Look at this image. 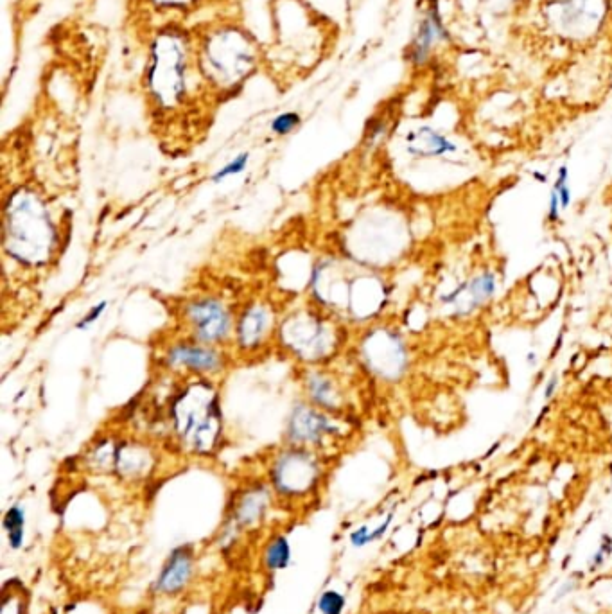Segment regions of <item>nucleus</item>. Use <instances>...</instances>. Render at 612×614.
I'll use <instances>...</instances> for the list:
<instances>
[{
  "instance_id": "obj_5",
  "label": "nucleus",
  "mask_w": 612,
  "mask_h": 614,
  "mask_svg": "<svg viewBox=\"0 0 612 614\" xmlns=\"http://www.w3.org/2000/svg\"><path fill=\"white\" fill-rule=\"evenodd\" d=\"M609 0H546L543 17L551 33L568 42H586L598 33Z\"/></svg>"
},
{
  "instance_id": "obj_25",
  "label": "nucleus",
  "mask_w": 612,
  "mask_h": 614,
  "mask_svg": "<svg viewBox=\"0 0 612 614\" xmlns=\"http://www.w3.org/2000/svg\"><path fill=\"white\" fill-rule=\"evenodd\" d=\"M372 543V530L368 527H359L350 534V544L354 548H365Z\"/></svg>"
},
{
  "instance_id": "obj_4",
  "label": "nucleus",
  "mask_w": 612,
  "mask_h": 614,
  "mask_svg": "<svg viewBox=\"0 0 612 614\" xmlns=\"http://www.w3.org/2000/svg\"><path fill=\"white\" fill-rule=\"evenodd\" d=\"M189 81V49L184 38L176 33L157 36L151 49L148 67V88L162 108H173L187 94Z\"/></svg>"
},
{
  "instance_id": "obj_19",
  "label": "nucleus",
  "mask_w": 612,
  "mask_h": 614,
  "mask_svg": "<svg viewBox=\"0 0 612 614\" xmlns=\"http://www.w3.org/2000/svg\"><path fill=\"white\" fill-rule=\"evenodd\" d=\"M345 606H347V600L334 589L325 591L322 597L318 598V611L322 614H343Z\"/></svg>"
},
{
  "instance_id": "obj_27",
  "label": "nucleus",
  "mask_w": 612,
  "mask_h": 614,
  "mask_svg": "<svg viewBox=\"0 0 612 614\" xmlns=\"http://www.w3.org/2000/svg\"><path fill=\"white\" fill-rule=\"evenodd\" d=\"M155 2L158 6H164V8H187L196 0H155Z\"/></svg>"
},
{
  "instance_id": "obj_20",
  "label": "nucleus",
  "mask_w": 612,
  "mask_h": 614,
  "mask_svg": "<svg viewBox=\"0 0 612 614\" xmlns=\"http://www.w3.org/2000/svg\"><path fill=\"white\" fill-rule=\"evenodd\" d=\"M612 557V537L609 534H604L602 539H600V544H598V550H596L593 555H591V559H589V564H587V568L591 573H596V571L602 570L607 561Z\"/></svg>"
},
{
  "instance_id": "obj_14",
  "label": "nucleus",
  "mask_w": 612,
  "mask_h": 614,
  "mask_svg": "<svg viewBox=\"0 0 612 614\" xmlns=\"http://www.w3.org/2000/svg\"><path fill=\"white\" fill-rule=\"evenodd\" d=\"M270 500H272L270 492L261 485L246 489L237 498L234 510H232V516H230L232 530H245V528L257 525L270 509Z\"/></svg>"
},
{
  "instance_id": "obj_24",
  "label": "nucleus",
  "mask_w": 612,
  "mask_h": 614,
  "mask_svg": "<svg viewBox=\"0 0 612 614\" xmlns=\"http://www.w3.org/2000/svg\"><path fill=\"white\" fill-rule=\"evenodd\" d=\"M106 306H108V302H106V300H103V302H99V304H96V306L90 307V309H88L87 315L83 316V318L79 320L78 324H76V327L83 331V329H88L90 325L96 324L97 320L101 318V315L105 313Z\"/></svg>"
},
{
  "instance_id": "obj_30",
  "label": "nucleus",
  "mask_w": 612,
  "mask_h": 614,
  "mask_svg": "<svg viewBox=\"0 0 612 614\" xmlns=\"http://www.w3.org/2000/svg\"><path fill=\"white\" fill-rule=\"evenodd\" d=\"M555 386H557V379H551L548 388H546V397H551V392L555 390Z\"/></svg>"
},
{
  "instance_id": "obj_10",
  "label": "nucleus",
  "mask_w": 612,
  "mask_h": 614,
  "mask_svg": "<svg viewBox=\"0 0 612 614\" xmlns=\"http://www.w3.org/2000/svg\"><path fill=\"white\" fill-rule=\"evenodd\" d=\"M338 437V426L316 406H298L288 424V440L297 448L315 449Z\"/></svg>"
},
{
  "instance_id": "obj_11",
  "label": "nucleus",
  "mask_w": 612,
  "mask_h": 614,
  "mask_svg": "<svg viewBox=\"0 0 612 614\" xmlns=\"http://www.w3.org/2000/svg\"><path fill=\"white\" fill-rule=\"evenodd\" d=\"M196 571V555L191 544H180L167 555L162 570L153 584V591L160 597H176L193 584Z\"/></svg>"
},
{
  "instance_id": "obj_12",
  "label": "nucleus",
  "mask_w": 612,
  "mask_h": 614,
  "mask_svg": "<svg viewBox=\"0 0 612 614\" xmlns=\"http://www.w3.org/2000/svg\"><path fill=\"white\" fill-rule=\"evenodd\" d=\"M449 31L440 15L438 0H428V6L422 13L415 36L411 40L410 60L415 65L428 62L429 54L433 53L438 42H447Z\"/></svg>"
},
{
  "instance_id": "obj_22",
  "label": "nucleus",
  "mask_w": 612,
  "mask_h": 614,
  "mask_svg": "<svg viewBox=\"0 0 612 614\" xmlns=\"http://www.w3.org/2000/svg\"><path fill=\"white\" fill-rule=\"evenodd\" d=\"M300 124V115L295 112H286V114H280L272 121V132L275 135H288L293 132Z\"/></svg>"
},
{
  "instance_id": "obj_28",
  "label": "nucleus",
  "mask_w": 612,
  "mask_h": 614,
  "mask_svg": "<svg viewBox=\"0 0 612 614\" xmlns=\"http://www.w3.org/2000/svg\"><path fill=\"white\" fill-rule=\"evenodd\" d=\"M559 211H560L559 194H557V191H553V194H551V200H550V220L551 221H555L557 220V218H559Z\"/></svg>"
},
{
  "instance_id": "obj_3",
  "label": "nucleus",
  "mask_w": 612,
  "mask_h": 614,
  "mask_svg": "<svg viewBox=\"0 0 612 614\" xmlns=\"http://www.w3.org/2000/svg\"><path fill=\"white\" fill-rule=\"evenodd\" d=\"M11 202L6 218V250L22 263H44L54 243L49 214L33 194H17Z\"/></svg>"
},
{
  "instance_id": "obj_1",
  "label": "nucleus",
  "mask_w": 612,
  "mask_h": 614,
  "mask_svg": "<svg viewBox=\"0 0 612 614\" xmlns=\"http://www.w3.org/2000/svg\"><path fill=\"white\" fill-rule=\"evenodd\" d=\"M255 63L254 40L239 27H218L200 44V74L221 90L239 87L254 72Z\"/></svg>"
},
{
  "instance_id": "obj_15",
  "label": "nucleus",
  "mask_w": 612,
  "mask_h": 614,
  "mask_svg": "<svg viewBox=\"0 0 612 614\" xmlns=\"http://www.w3.org/2000/svg\"><path fill=\"white\" fill-rule=\"evenodd\" d=\"M406 144L408 151L415 157H442L456 150L453 142L447 141L442 133L435 132L428 126L408 133Z\"/></svg>"
},
{
  "instance_id": "obj_17",
  "label": "nucleus",
  "mask_w": 612,
  "mask_h": 614,
  "mask_svg": "<svg viewBox=\"0 0 612 614\" xmlns=\"http://www.w3.org/2000/svg\"><path fill=\"white\" fill-rule=\"evenodd\" d=\"M2 528L8 537L9 548L20 550L26 539V510L22 505H11L6 510L2 518Z\"/></svg>"
},
{
  "instance_id": "obj_13",
  "label": "nucleus",
  "mask_w": 612,
  "mask_h": 614,
  "mask_svg": "<svg viewBox=\"0 0 612 614\" xmlns=\"http://www.w3.org/2000/svg\"><path fill=\"white\" fill-rule=\"evenodd\" d=\"M273 331L272 311L266 306L246 307L239 316L236 338L243 351H255L263 345Z\"/></svg>"
},
{
  "instance_id": "obj_18",
  "label": "nucleus",
  "mask_w": 612,
  "mask_h": 614,
  "mask_svg": "<svg viewBox=\"0 0 612 614\" xmlns=\"http://www.w3.org/2000/svg\"><path fill=\"white\" fill-rule=\"evenodd\" d=\"M264 566L266 570H286L291 562V544L286 536H275L264 548Z\"/></svg>"
},
{
  "instance_id": "obj_21",
  "label": "nucleus",
  "mask_w": 612,
  "mask_h": 614,
  "mask_svg": "<svg viewBox=\"0 0 612 614\" xmlns=\"http://www.w3.org/2000/svg\"><path fill=\"white\" fill-rule=\"evenodd\" d=\"M248 160H250V153H241V155H237L234 160H230L228 164L221 167L218 173L212 176V180H214V182H223L225 178H230V176L241 175V173L245 171L246 166H248Z\"/></svg>"
},
{
  "instance_id": "obj_23",
  "label": "nucleus",
  "mask_w": 612,
  "mask_h": 614,
  "mask_svg": "<svg viewBox=\"0 0 612 614\" xmlns=\"http://www.w3.org/2000/svg\"><path fill=\"white\" fill-rule=\"evenodd\" d=\"M555 191L559 194L560 209H568L571 202V193L568 185V167H560L559 180L555 184Z\"/></svg>"
},
{
  "instance_id": "obj_8",
  "label": "nucleus",
  "mask_w": 612,
  "mask_h": 614,
  "mask_svg": "<svg viewBox=\"0 0 612 614\" xmlns=\"http://www.w3.org/2000/svg\"><path fill=\"white\" fill-rule=\"evenodd\" d=\"M182 320L189 331V338L196 342L219 347L230 340L234 320L221 300L198 297L182 307Z\"/></svg>"
},
{
  "instance_id": "obj_7",
  "label": "nucleus",
  "mask_w": 612,
  "mask_h": 614,
  "mask_svg": "<svg viewBox=\"0 0 612 614\" xmlns=\"http://www.w3.org/2000/svg\"><path fill=\"white\" fill-rule=\"evenodd\" d=\"M282 340L286 347L295 352L300 360L309 363L329 358L336 347V333L333 324L315 316L313 311L286 318L282 325Z\"/></svg>"
},
{
  "instance_id": "obj_29",
  "label": "nucleus",
  "mask_w": 612,
  "mask_h": 614,
  "mask_svg": "<svg viewBox=\"0 0 612 614\" xmlns=\"http://www.w3.org/2000/svg\"><path fill=\"white\" fill-rule=\"evenodd\" d=\"M577 586H578L577 582H573V580H569V582H566V584H564L562 588H568V593H571L573 589H577ZM564 595H566V589H560L559 595H557V598H562L564 597Z\"/></svg>"
},
{
  "instance_id": "obj_6",
  "label": "nucleus",
  "mask_w": 612,
  "mask_h": 614,
  "mask_svg": "<svg viewBox=\"0 0 612 614\" xmlns=\"http://www.w3.org/2000/svg\"><path fill=\"white\" fill-rule=\"evenodd\" d=\"M324 476V467L320 458L316 457L315 449L291 448L282 451L273 460L270 469V482L273 491L280 498L302 500L311 496L318 489Z\"/></svg>"
},
{
  "instance_id": "obj_9",
  "label": "nucleus",
  "mask_w": 612,
  "mask_h": 614,
  "mask_svg": "<svg viewBox=\"0 0 612 614\" xmlns=\"http://www.w3.org/2000/svg\"><path fill=\"white\" fill-rule=\"evenodd\" d=\"M166 367L171 370H180L193 378H210L218 376L225 367L227 360L225 354L218 347L196 342L193 338H184L173 343L164 356Z\"/></svg>"
},
{
  "instance_id": "obj_2",
  "label": "nucleus",
  "mask_w": 612,
  "mask_h": 614,
  "mask_svg": "<svg viewBox=\"0 0 612 614\" xmlns=\"http://www.w3.org/2000/svg\"><path fill=\"white\" fill-rule=\"evenodd\" d=\"M194 381L176 395L171 406V421L176 439L185 449L205 455L216 449L221 435L218 394L203 381Z\"/></svg>"
},
{
  "instance_id": "obj_26",
  "label": "nucleus",
  "mask_w": 612,
  "mask_h": 614,
  "mask_svg": "<svg viewBox=\"0 0 612 614\" xmlns=\"http://www.w3.org/2000/svg\"><path fill=\"white\" fill-rule=\"evenodd\" d=\"M392 519H394V514H388V518L376 528V530H372V543H376V541H381L383 537H385L386 532H388V528L392 525Z\"/></svg>"
},
{
  "instance_id": "obj_16",
  "label": "nucleus",
  "mask_w": 612,
  "mask_h": 614,
  "mask_svg": "<svg viewBox=\"0 0 612 614\" xmlns=\"http://www.w3.org/2000/svg\"><path fill=\"white\" fill-rule=\"evenodd\" d=\"M492 291H494V277L492 275H483V277L474 279L471 284H465L462 290L455 291V295H451L446 300L447 302H458L460 304L462 300L467 299L462 307L469 306V309H473L474 306H478L481 302L489 299Z\"/></svg>"
}]
</instances>
